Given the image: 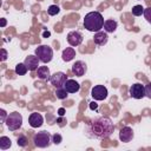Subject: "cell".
<instances>
[{
  "label": "cell",
  "mask_w": 151,
  "mask_h": 151,
  "mask_svg": "<svg viewBox=\"0 0 151 151\" xmlns=\"http://www.w3.org/2000/svg\"><path fill=\"white\" fill-rule=\"evenodd\" d=\"M25 65L27 66V68H28V71H35V70H38V67H39V63H40V60H39V58L34 54H31V55H28V57H26L25 58Z\"/></svg>",
  "instance_id": "cell-12"
},
{
  "label": "cell",
  "mask_w": 151,
  "mask_h": 151,
  "mask_svg": "<svg viewBox=\"0 0 151 151\" xmlns=\"http://www.w3.org/2000/svg\"><path fill=\"white\" fill-rule=\"evenodd\" d=\"M104 18L99 12H90L84 18V27L90 32H99L104 27Z\"/></svg>",
  "instance_id": "cell-2"
},
{
  "label": "cell",
  "mask_w": 151,
  "mask_h": 151,
  "mask_svg": "<svg viewBox=\"0 0 151 151\" xmlns=\"http://www.w3.org/2000/svg\"><path fill=\"white\" fill-rule=\"evenodd\" d=\"M7 59V51L5 48H1V61H5Z\"/></svg>",
  "instance_id": "cell-29"
},
{
  "label": "cell",
  "mask_w": 151,
  "mask_h": 151,
  "mask_svg": "<svg viewBox=\"0 0 151 151\" xmlns=\"http://www.w3.org/2000/svg\"><path fill=\"white\" fill-rule=\"evenodd\" d=\"M35 55L42 64H48L53 59V50L48 45H40L35 48Z\"/></svg>",
  "instance_id": "cell-4"
},
{
  "label": "cell",
  "mask_w": 151,
  "mask_h": 151,
  "mask_svg": "<svg viewBox=\"0 0 151 151\" xmlns=\"http://www.w3.org/2000/svg\"><path fill=\"white\" fill-rule=\"evenodd\" d=\"M55 96L58 99H66L68 97V92L66 91V88L63 86V87H57V91H55Z\"/></svg>",
  "instance_id": "cell-21"
},
{
  "label": "cell",
  "mask_w": 151,
  "mask_h": 151,
  "mask_svg": "<svg viewBox=\"0 0 151 151\" xmlns=\"http://www.w3.org/2000/svg\"><path fill=\"white\" fill-rule=\"evenodd\" d=\"M61 140H63L61 134H59V133H54V134H52V143H53V144L58 145V144L61 143Z\"/></svg>",
  "instance_id": "cell-25"
},
{
  "label": "cell",
  "mask_w": 151,
  "mask_h": 151,
  "mask_svg": "<svg viewBox=\"0 0 151 151\" xmlns=\"http://www.w3.org/2000/svg\"><path fill=\"white\" fill-rule=\"evenodd\" d=\"M67 80V76L64 73V72H55L51 76V84L54 86V87H63L65 85Z\"/></svg>",
  "instance_id": "cell-8"
},
{
  "label": "cell",
  "mask_w": 151,
  "mask_h": 151,
  "mask_svg": "<svg viewBox=\"0 0 151 151\" xmlns=\"http://www.w3.org/2000/svg\"><path fill=\"white\" fill-rule=\"evenodd\" d=\"M86 71H87V66H86L85 61H83V60H78V61H76V63L72 65V72H73V74L77 76V77H83V76H85Z\"/></svg>",
  "instance_id": "cell-10"
},
{
  "label": "cell",
  "mask_w": 151,
  "mask_h": 151,
  "mask_svg": "<svg viewBox=\"0 0 151 151\" xmlns=\"http://www.w3.org/2000/svg\"><path fill=\"white\" fill-rule=\"evenodd\" d=\"M114 131V125L109 117H97L92 119L85 126V133L88 138L93 139H105L109 138Z\"/></svg>",
  "instance_id": "cell-1"
},
{
  "label": "cell",
  "mask_w": 151,
  "mask_h": 151,
  "mask_svg": "<svg viewBox=\"0 0 151 151\" xmlns=\"http://www.w3.org/2000/svg\"><path fill=\"white\" fill-rule=\"evenodd\" d=\"M143 14H144L145 20H146L149 24H151V6H150V7H147V8H145Z\"/></svg>",
  "instance_id": "cell-26"
},
{
  "label": "cell",
  "mask_w": 151,
  "mask_h": 151,
  "mask_svg": "<svg viewBox=\"0 0 151 151\" xmlns=\"http://www.w3.org/2000/svg\"><path fill=\"white\" fill-rule=\"evenodd\" d=\"M59 12H60V8H59V6H57V5H51V6L47 8L48 15H57Z\"/></svg>",
  "instance_id": "cell-24"
},
{
  "label": "cell",
  "mask_w": 151,
  "mask_h": 151,
  "mask_svg": "<svg viewBox=\"0 0 151 151\" xmlns=\"http://www.w3.org/2000/svg\"><path fill=\"white\" fill-rule=\"evenodd\" d=\"M17 144H18L20 147H25V146H27V144H28V139H27V137L24 136V134H20V136L18 137Z\"/></svg>",
  "instance_id": "cell-23"
},
{
  "label": "cell",
  "mask_w": 151,
  "mask_h": 151,
  "mask_svg": "<svg viewBox=\"0 0 151 151\" xmlns=\"http://www.w3.org/2000/svg\"><path fill=\"white\" fill-rule=\"evenodd\" d=\"M58 113H59V116H60V117H63V116L65 114V109H64V107L59 109V110H58Z\"/></svg>",
  "instance_id": "cell-32"
},
{
  "label": "cell",
  "mask_w": 151,
  "mask_h": 151,
  "mask_svg": "<svg viewBox=\"0 0 151 151\" xmlns=\"http://www.w3.org/2000/svg\"><path fill=\"white\" fill-rule=\"evenodd\" d=\"M133 136H134L133 130H132V127H130V126H124V127H122L120 131H119V139H120L123 143H129V142H131L132 138H133Z\"/></svg>",
  "instance_id": "cell-11"
},
{
  "label": "cell",
  "mask_w": 151,
  "mask_h": 151,
  "mask_svg": "<svg viewBox=\"0 0 151 151\" xmlns=\"http://www.w3.org/2000/svg\"><path fill=\"white\" fill-rule=\"evenodd\" d=\"M6 26V19H1V27H5Z\"/></svg>",
  "instance_id": "cell-33"
},
{
  "label": "cell",
  "mask_w": 151,
  "mask_h": 151,
  "mask_svg": "<svg viewBox=\"0 0 151 151\" xmlns=\"http://www.w3.org/2000/svg\"><path fill=\"white\" fill-rule=\"evenodd\" d=\"M129 93L134 99H143L144 97H146V94H145V86L143 84H140V83H136V84L131 85L130 90H129Z\"/></svg>",
  "instance_id": "cell-6"
},
{
  "label": "cell",
  "mask_w": 151,
  "mask_h": 151,
  "mask_svg": "<svg viewBox=\"0 0 151 151\" xmlns=\"http://www.w3.org/2000/svg\"><path fill=\"white\" fill-rule=\"evenodd\" d=\"M83 39H84V37L79 31H71L67 34V42L73 47L79 46L83 42Z\"/></svg>",
  "instance_id": "cell-9"
},
{
  "label": "cell",
  "mask_w": 151,
  "mask_h": 151,
  "mask_svg": "<svg viewBox=\"0 0 151 151\" xmlns=\"http://www.w3.org/2000/svg\"><path fill=\"white\" fill-rule=\"evenodd\" d=\"M107 88L104 85H94L91 90V96L94 100H104L107 98Z\"/></svg>",
  "instance_id": "cell-7"
},
{
  "label": "cell",
  "mask_w": 151,
  "mask_h": 151,
  "mask_svg": "<svg viewBox=\"0 0 151 151\" xmlns=\"http://www.w3.org/2000/svg\"><path fill=\"white\" fill-rule=\"evenodd\" d=\"M74 57H76V51H74L73 47H66V48L63 51V53H61V59H63L64 61H66V63L73 60Z\"/></svg>",
  "instance_id": "cell-16"
},
{
  "label": "cell",
  "mask_w": 151,
  "mask_h": 151,
  "mask_svg": "<svg viewBox=\"0 0 151 151\" xmlns=\"http://www.w3.org/2000/svg\"><path fill=\"white\" fill-rule=\"evenodd\" d=\"M42 123H44V118H42V116L40 113L33 112V113L29 114V117H28V124L31 125V127H33V129L40 127L42 125Z\"/></svg>",
  "instance_id": "cell-13"
},
{
  "label": "cell",
  "mask_w": 151,
  "mask_h": 151,
  "mask_svg": "<svg viewBox=\"0 0 151 151\" xmlns=\"http://www.w3.org/2000/svg\"><path fill=\"white\" fill-rule=\"evenodd\" d=\"M11 145H12V140L8 137L6 136L0 137V150H7L11 147Z\"/></svg>",
  "instance_id": "cell-19"
},
{
  "label": "cell",
  "mask_w": 151,
  "mask_h": 151,
  "mask_svg": "<svg viewBox=\"0 0 151 151\" xmlns=\"http://www.w3.org/2000/svg\"><path fill=\"white\" fill-rule=\"evenodd\" d=\"M51 72H50V68L47 66H39L38 67V77L41 79V80H50L51 79Z\"/></svg>",
  "instance_id": "cell-17"
},
{
  "label": "cell",
  "mask_w": 151,
  "mask_h": 151,
  "mask_svg": "<svg viewBox=\"0 0 151 151\" xmlns=\"http://www.w3.org/2000/svg\"><path fill=\"white\" fill-rule=\"evenodd\" d=\"M90 109H91V110H97V109H98V104H97L96 101L90 103Z\"/></svg>",
  "instance_id": "cell-30"
},
{
  "label": "cell",
  "mask_w": 151,
  "mask_h": 151,
  "mask_svg": "<svg viewBox=\"0 0 151 151\" xmlns=\"http://www.w3.org/2000/svg\"><path fill=\"white\" fill-rule=\"evenodd\" d=\"M33 143L37 147H40V149H45V147H48L52 143V134L47 131H40V132H37L34 136H33Z\"/></svg>",
  "instance_id": "cell-3"
},
{
  "label": "cell",
  "mask_w": 151,
  "mask_h": 151,
  "mask_svg": "<svg viewBox=\"0 0 151 151\" xmlns=\"http://www.w3.org/2000/svg\"><path fill=\"white\" fill-rule=\"evenodd\" d=\"M93 41H94V44L98 45V46H104V45H106L107 41H109L107 32H103V31L96 32V33H94V37H93Z\"/></svg>",
  "instance_id": "cell-14"
},
{
  "label": "cell",
  "mask_w": 151,
  "mask_h": 151,
  "mask_svg": "<svg viewBox=\"0 0 151 151\" xmlns=\"http://www.w3.org/2000/svg\"><path fill=\"white\" fill-rule=\"evenodd\" d=\"M5 124L6 126L8 127L9 131H15V130H19L22 125V116L21 113L19 112H11L6 120H5Z\"/></svg>",
  "instance_id": "cell-5"
},
{
  "label": "cell",
  "mask_w": 151,
  "mask_h": 151,
  "mask_svg": "<svg viewBox=\"0 0 151 151\" xmlns=\"http://www.w3.org/2000/svg\"><path fill=\"white\" fill-rule=\"evenodd\" d=\"M0 114H1V122H2V123H5V120H6V118H7V116H8V114L6 113V111H5L4 109H1V110H0Z\"/></svg>",
  "instance_id": "cell-28"
},
{
  "label": "cell",
  "mask_w": 151,
  "mask_h": 151,
  "mask_svg": "<svg viewBox=\"0 0 151 151\" xmlns=\"http://www.w3.org/2000/svg\"><path fill=\"white\" fill-rule=\"evenodd\" d=\"M27 71H28V68H27V66L25 65V63H19V64H17L15 70H14V72H15L18 76H25V74L27 73Z\"/></svg>",
  "instance_id": "cell-20"
},
{
  "label": "cell",
  "mask_w": 151,
  "mask_h": 151,
  "mask_svg": "<svg viewBox=\"0 0 151 151\" xmlns=\"http://www.w3.org/2000/svg\"><path fill=\"white\" fill-rule=\"evenodd\" d=\"M117 26H118V24H117V21L113 20V19L105 20V22H104V29H105V32H107V33H113V32L117 29Z\"/></svg>",
  "instance_id": "cell-18"
},
{
  "label": "cell",
  "mask_w": 151,
  "mask_h": 151,
  "mask_svg": "<svg viewBox=\"0 0 151 151\" xmlns=\"http://www.w3.org/2000/svg\"><path fill=\"white\" fill-rule=\"evenodd\" d=\"M44 35H45V37H48V35H50V32H45Z\"/></svg>",
  "instance_id": "cell-34"
},
{
  "label": "cell",
  "mask_w": 151,
  "mask_h": 151,
  "mask_svg": "<svg viewBox=\"0 0 151 151\" xmlns=\"http://www.w3.org/2000/svg\"><path fill=\"white\" fill-rule=\"evenodd\" d=\"M144 7L142 6V5H136V6H133L132 7V14L134 15V17H139V15H142L143 13H144Z\"/></svg>",
  "instance_id": "cell-22"
},
{
  "label": "cell",
  "mask_w": 151,
  "mask_h": 151,
  "mask_svg": "<svg viewBox=\"0 0 151 151\" xmlns=\"http://www.w3.org/2000/svg\"><path fill=\"white\" fill-rule=\"evenodd\" d=\"M57 122L59 123V125H60V126H64V125H65V123H66L65 118H59V119H57Z\"/></svg>",
  "instance_id": "cell-31"
},
{
  "label": "cell",
  "mask_w": 151,
  "mask_h": 151,
  "mask_svg": "<svg viewBox=\"0 0 151 151\" xmlns=\"http://www.w3.org/2000/svg\"><path fill=\"white\" fill-rule=\"evenodd\" d=\"M64 87L66 88V91L68 93H77L79 90H80V85L78 81H76L74 79H67Z\"/></svg>",
  "instance_id": "cell-15"
},
{
  "label": "cell",
  "mask_w": 151,
  "mask_h": 151,
  "mask_svg": "<svg viewBox=\"0 0 151 151\" xmlns=\"http://www.w3.org/2000/svg\"><path fill=\"white\" fill-rule=\"evenodd\" d=\"M145 94L147 98L151 99V83H149L146 86H145Z\"/></svg>",
  "instance_id": "cell-27"
}]
</instances>
